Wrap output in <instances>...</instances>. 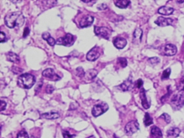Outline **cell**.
I'll list each match as a JSON object with an SVG mask.
<instances>
[{
  "instance_id": "obj_25",
  "label": "cell",
  "mask_w": 184,
  "mask_h": 138,
  "mask_svg": "<svg viewBox=\"0 0 184 138\" xmlns=\"http://www.w3.org/2000/svg\"><path fill=\"white\" fill-rule=\"evenodd\" d=\"M144 123L145 126H148L153 123V119L150 116L149 113H145L144 118Z\"/></svg>"
},
{
  "instance_id": "obj_42",
  "label": "cell",
  "mask_w": 184,
  "mask_h": 138,
  "mask_svg": "<svg viewBox=\"0 0 184 138\" xmlns=\"http://www.w3.org/2000/svg\"><path fill=\"white\" fill-rule=\"evenodd\" d=\"M177 2H178V3H183V2H184V1H177Z\"/></svg>"
},
{
  "instance_id": "obj_22",
  "label": "cell",
  "mask_w": 184,
  "mask_h": 138,
  "mask_svg": "<svg viewBox=\"0 0 184 138\" xmlns=\"http://www.w3.org/2000/svg\"><path fill=\"white\" fill-rule=\"evenodd\" d=\"M143 31L140 29H137L135 31L134 34V43L141 42L143 35Z\"/></svg>"
},
{
  "instance_id": "obj_33",
  "label": "cell",
  "mask_w": 184,
  "mask_h": 138,
  "mask_svg": "<svg viewBox=\"0 0 184 138\" xmlns=\"http://www.w3.org/2000/svg\"><path fill=\"white\" fill-rule=\"evenodd\" d=\"M0 38H1V43H4L8 40L6 34L4 32L1 31V35H0Z\"/></svg>"
},
{
  "instance_id": "obj_34",
  "label": "cell",
  "mask_w": 184,
  "mask_h": 138,
  "mask_svg": "<svg viewBox=\"0 0 184 138\" xmlns=\"http://www.w3.org/2000/svg\"><path fill=\"white\" fill-rule=\"evenodd\" d=\"M63 135L64 138H73L76 136L75 135H71L69 133V132L67 131L64 132Z\"/></svg>"
},
{
  "instance_id": "obj_41",
  "label": "cell",
  "mask_w": 184,
  "mask_h": 138,
  "mask_svg": "<svg viewBox=\"0 0 184 138\" xmlns=\"http://www.w3.org/2000/svg\"><path fill=\"white\" fill-rule=\"evenodd\" d=\"M143 84V82L142 80L141 79H139L137 81V86L138 88H140L142 86Z\"/></svg>"
},
{
  "instance_id": "obj_2",
  "label": "cell",
  "mask_w": 184,
  "mask_h": 138,
  "mask_svg": "<svg viewBox=\"0 0 184 138\" xmlns=\"http://www.w3.org/2000/svg\"><path fill=\"white\" fill-rule=\"evenodd\" d=\"M36 82V78L33 75L25 73L19 76L17 84L22 88L30 89L32 88Z\"/></svg>"
},
{
  "instance_id": "obj_7",
  "label": "cell",
  "mask_w": 184,
  "mask_h": 138,
  "mask_svg": "<svg viewBox=\"0 0 184 138\" xmlns=\"http://www.w3.org/2000/svg\"><path fill=\"white\" fill-rule=\"evenodd\" d=\"M94 31L95 34L98 36L104 38L105 39H109L110 35V31L106 27H98L95 26Z\"/></svg>"
},
{
  "instance_id": "obj_21",
  "label": "cell",
  "mask_w": 184,
  "mask_h": 138,
  "mask_svg": "<svg viewBox=\"0 0 184 138\" xmlns=\"http://www.w3.org/2000/svg\"><path fill=\"white\" fill-rule=\"evenodd\" d=\"M41 116L42 117L47 119H55L58 118L60 115L58 113L51 112L50 113H43Z\"/></svg>"
},
{
  "instance_id": "obj_6",
  "label": "cell",
  "mask_w": 184,
  "mask_h": 138,
  "mask_svg": "<svg viewBox=\"0 0 184 138\" xmlns=\"http://www.w3.org/2000/svg\"><path fill=\"white\" fill-rule=\"evenodd\" d=\"M139 129V124L137 122L132 120L126 125L124 131L127 135L131 136Z\"/></svg>"
},
{
  "instance_id": "obj_1",
  "label": "cell",
  "mask_w": 184,
  "mask_h": 138,
  "mask_svg": "<svg viewBox=\"0 0 184 138\" xmlns=\"http://www.w3.org/2000/svg\"><path fill=\"white\" fill-rule=\"evenodd\" d=\"M25 18L21 12H12L6 15L5 22L6 25L10 29L16 27H20L23 25Z\"/></svg>"
},
{
  "instance_id": "obj_15",
  "label": "cell",
  "mask_w": 184,
  "mask_h": 138,
  "mask_svg": "<svg viewBox=\"0 0 184 138\" xmlns=\"http://www.w3.org/2000/svg\"><path fill=\"white\" fill-rule=\"evenodd\" d=\"M113 44L115 47L118 49H122L127 45V42L124 38L118 37L114 40Z\"/></svg>"
},
{
  "instance_id": "obj_9",
  "label": "cell",
  "mask_w": 184,
  "mask_h": 138,
  "mask_svg": "<svg viewBox=\"0 0 184 138\" xmlns=\"http://www.w3.org/2000/svg\"><path fill=\"white\" fill-rule=\"evenodd\" d=\"M43 76L45 77L54 81H57L61 79L58 75L56 74L53 69L49 68L45 69L42 73Z\"/></svg>"
},
{
  "instance_id": "obj_44",
  "label": "cell",
  "mask_w": 184,
  "mask_h": 138,
  "mask_svg": "<svg viewBox=\"0 0 184 138\" xmlns=\"http://www.w3.org/2000/svg\"></svg>"
},
{
  "instance_id": "obj_13",
  "label": "cell",
  "mask_w": 184,
  "mask_h": 138,
  "mask_svg": "<svg viewBox=\"0 0 184 138\" xmlns=\"http://www.w3.org/2000/svg\"><path fill=\"white\" fill-rule=\"evenodd\" d=\"M173 20L171 18H166L163 17H159L154 22L160 27H166L171 25Z\"/></svg>"
},
{
  "instance_id": "obj_28",
  "label": "cell",
  "mask_w": 184,
  "mask_h": 138,
  "mask_svg": "<svg viewBox=\"0 0 184 138\" xmlns=\"http://www.w3.org/2000/svg\"><path fill=\"white\" fill-rule=\"evenodd\" d=\"M76 75L79 77H83L85 76V73L84 70L81 67H79L76 69Z\"/></svg>"
},
{
  "instance_id": "obj_4",
  "label": "cell",
  "mask_w": 184,
  "mask_h": 138,
  "mask_svg": "<svg viewBox=\"0 0 184 138\" xmlns=\"http://www.w3.org/2000/svg\"><path fill=\"white\" fill-rule=\"evenodd\" d=\"M75 42L74 38L72 35L70 33L66 34L64 37L58 38L56 41V44L66 47L73 45Z\"/></svg>"
},
{
  "instance_id": "obj_26",
  "label": "cell",
  "mask_w": 184,
  "mask_h": 138,
  "mask_svg": "<svg viewBox=\"0 0 184 138\" xmlns=\"http://www.w3.org/2000/svg\"><path fill=\"white\" fill-rule=\"evenodd\" d=\"M171 73V69L170 68H168L167 69L165 70L163 72L161 79L162 80L167 79L169 78Z\"/></svg>"
},
{
  "instance_id": "obj_29",
  "label": "cell",
  "mask_w": 184,
  "mask_h": 138,
  "mask_svg": "<svg viewBox=\"0 0 184 138\" xmlns=\"http://www.w3.org/2000/svg\"><path fill=\"white\" fill-rule=\"evenodd\" d=\"M118 62L122 68H125L127 66V60L124 58H119L118 59Z\"/></svg>"
},
{
  "instance_id": "obj_39",
  "label": "cell",
  "mask_w": 184,
  "mask_h": 138,
  "mask_svg": "<svg viewBox=\"0 0 184 138\" xmlns=\"http://www.w3.org/2000/svg\"><path fill=\"white\" fill-rule=\"evenodd\" d=\"M43 85V82H38V84L36 85V88H35V90L36 92L41 89L42 86Z\"/></svg>"
},
{
  "instance_id": "obj_43",
  "label": "cell",
  "mask_w": 184,
  "mask_h": 138,
  "mask_svg": "<svg viewBox=\"0 0 184 138\" xmlns=\"http://www.w3.org/2000/svg\"><path fill=\"white\" fill-rule=\"evenodd\" d=\"M87 138H96L94 136H90V137H89Z\"/></svg>"
},
{
  "instance_id": "obj_12",
  "label": "cell",
  "mask_w": 184,
  "mask_h": 138,
  "mask_svg": "<svg viewBox=\"0 0 184 138\" xmlns=\"http://www.w3.org/2000/svg\"><path fill=\"white\" fill-rule=\"evenodd\" d=\"M120 90L126 92L132 90L134 87V83L132 79L129 78L124 81L123 83L119 86Z\"/></svg>"
},
{
  "instance_id": "obj_14",
  "label": "cell",
  "mask_w": 184,
  "mask_h": 138,
  "mask_svg": "<svg viewBox=\"0 0 184 138\" xmlns=\"http://www.w3.org/2000/svg\"><path fill=\"white\" fill-rule=\"evenodd\" d=\"M140 97L141 100V104L143 107L145 109H148L150 107V104L149 103L146 95V92L144 89H141L140 92Z\"/></svg>"
},
{
  "instance_id": "obj_3",
  "label": "cell",
  "mask_w": 184,
  "mask_h": 138,
  "mask_svg": "<svg viewBox=\"0 0 184 138\" xmlns=\"http://www.w3.org/2000/svg\"><path fill=\"white\" fill-rule=\"evenodd\" d=\"M172 106L174 109H179L184 106V93L180 92L175 94L171 101Z\"/></svg>"
},
{
  "instance_id": "obj_17",
  "label": "cell",
  "mask_w": 184,
  "mask_h": 138,
  "mask_svg": "<svg viewBox=\"0 0 184 138\" xmlns=\"http://www.w3.org/2000/svg\"><path fill=\"white\" fill-rule=\"evenodd\" d=\"M7 60L15 63L18 64L20 62V57L13 52H8L6 55Z\"/></svg>"
},
{
  "instance_id": "obj_18",
  "label": "cell",
  "mask_w": 184,
  "mask_h": 138,
  "mask_svg": "<svg viewBox=\"0 0 184 138\" xmlns=\"http://www.w3.org/2000/svg\"><path fill=\"white\" fill-rule=\"evenodd\" d=\"M174 10L173 8L170 7L164 6L159 8L158 13L161 15H168L172 14Z\"/></svg>"
},
{
  "instance_id": "obj_20",
  "label": "cell",
  "mask_w": 184,
  "mask_h": 138,
  "mask_svg": "<svg viewBox=\"0 0 184 138\" xmlns=\"http://www.w3.org/2000/svg\"><path fill=\"white\" fill-rule=\"evenodd\" d=\"M151 133L153 138H162V132L158 127L156 126L152 127Z\"/></svg>"
},
{
  "instance_id": "obj_36",
  "label": "cell",
  "mask_w": 184,
  "mask_h": 138,
  "mask_svg": "<svg viewBox=\"0 0 184 138\" xmlns=\"http://www.w3.org/2000/svg\"><path fill=\"white\" fill-rule=\"evenodd\" d=\"M54 87L51 85H48L47 86L46 88V92L48 94L52 93L54 91Z\"/></svg>"
},
{
  "instance_id": "obj_11",
  "label": "cell",
  "mask_w": 184,
  "mask_h": 138,
  "mask_svg": "<svg viewBox=\"0 0 184 138\" xmlns=\"http://www.w3.org/2000/svg\"><path fill=\"white\" fill-rule=\"evenodd\" d=\"M94 21V17L90 15H85L80 22V26L82 28H85L92 25Z\"/></svg>"
},
{
  "instance_id": "obj_30",
  "label": "cell",
  "mask_w": 184,
  "mask_h": 138,
  "mask_svg": "<svg viewBox=\"0 0 184 138\" xmlns=\"http://www.w3.org/2000/svg\"><path fill=\"white\" fill-rule=\"evenodd\" d=\"M17 138H29V137L27 132L21 131L17 134Z\"/></svg>"
},
{
  "instance_id": "obj_10",
  "label": "cell",
  "mask_w": 184,
  "mask_h": 138,
  "mask_svg": "<svg viewBox=\"0 0 184 138\" xmlns=\"http://www.w3.org/2000/svg\"><path fill=\"white\" fill-rule=\"evenodd\" d=\"M100 56L99 49L98 47H94L87 55V59L91 62H94L99 58Z\"/></svg>"
},
{
  "instance_id": "obj_40",
  "label": "cell",
  "mask_w": 184,
  "mask_h": 138,
  "mask_svg": "<svg viewBox=\"0 0 184 138\" xmlns=\"http://www.w3.org/2000/svg\"><path fill=\"white\" fill-rule=\"evenodd\" d=\"M98 9L100 10H102L106 9L107 8V6L106 4H101L99 5L97 7Z\"/></svg>"
},
{
  "instance_id": "obj_8",
  "label": "cell",
  "mask_w": 184,
  "mask_h": 138,
  "mask_svg": "<svg viewBox=\"0 0 184 138\" xmlns=\"http://www.w3.org/2000/svg\"><path fill=\"white\" fill-rule=\"evenodd\" d=\"M162 53L164 55L171 56L175 55L177 52V49L175 45L168 44L165 46L162 50Z\"/></svg>"
},
{
  "instance_id": "obj_5",
  "label": "cell",
  "mask_w": 184,
  "mask_h": 138,
  "mask_svg": "<svg viewBox=\"0 0 184 138\" xmlns=\"http://www.w3.org/2000/svg\"><path fill=\"white\" fill-rule=\"evenodd\" d=\"M108 109V104L105 103L95 105L92 108V115L95 117H97L106 113Z\"/></svg>"
},
{
  "instance_id": "obj_19",
  "label": "cell",
  "mask_w": 184,
  "mask_h": 138,
  "mask_svg": "<svg viewBox=\"0 0 184 138\" xmlns=\"http://www.w3.org/2000/svg\"><path fill=\"white\" fill-rule=\"evenodd\" d=\"M42 37L44 40L47 42L48 44L51 46H54L56 44V41L51 36L49 32H44L42 35Z\"/></svg>"
},
{
  "instance_id": "obj_24",
  "label": "cell",
  "mask_w": 184,
  "mask_h": 138,
  "mask_svg": "<svg viewBox=\"0 0 184 138\" xmlns=\"http://www.w3.org/2000/svg\"><path fill=\"white\" fill-rule=\"evenodd\" d=\"M130 1H116L115 4L116 6L120 8H127L130 4Z\"/></svg>"
},
{
  "instance_id": "obj_35",
  "label": "cell",
  "mask_w": 184,
  "mask_h": 138,
  "mask_svg": "<svg viewBox=\"0 0 184 138\" xmlns=\"http://www.w3.org/2000/svg\"><path fill=\"white\" fill-rule=\"evenodd\" d=\"M168 92L167 94H166L165 96H164L163 97H162V98L161 99V101L163 103H164L166 101V99H167L168 98V97L170 96V94H171V91L170 89L168 90Z\"/></svg>"
},
{
  "instance_id": "obj_32",
  "label": "cell",
  "mask_w": 184,
  "mask_h": 138,
  "mask_svg": "<svg viewBox=\"0 0 184 138\" xmlns=\"http://www.w3.org/2000/svg\"><path fill=\"white\" fill-rule=\"evenodd\" d=\"M161 118H162L164 119L166 123H169L171 121V118L170 116L167 113H164L163 114L161 115L160 116Z\"/></svg>"
},
{
  "instance_id": "obj_23",
  "label": "cell",
  "mask_w": 184,
  "mask_h": 138,
  "mask_svg": "<svg viewBox=\"0 0 184 138\" xmlns=\"http://www.w3.org/2000/svg\"><path fill=\"white\" fill-rule=\"evenodd\" d=\"M97 74L98 72L95 69H90L86 73H85V76L88 79L92 80L95 78L97 76Z\"/></svg>"
},
{
  "instance_id": "obj_37",
  "label": "cell",
  "mask_w": 184,
  "mask_h": 138,
  "mask_svg": "<svg viewBox=\"0 0 184 138\" xmlns=\"http://www.w3.org/2000/svg\"><path fill=\"white\" fill-rule=\"evenodd\" d=\"M30 32V30L29 28L26 27L24 29V31L23 34V37L24 38H26L29 35Z\"/></svg>"
},
{
  "instance_id": "obj_38",
  "label": "cell",
  "mask_w": 184,
  "mask_h": 138,
  "mask_svg": "<svg viewBox=\"0 0 184 138\" xmlns=\"http://www.w3.org/2000/svg\"><path fill=\"white\" fill-rule=\"evenodd\" d=\"M7 104L5 101L1 100V111L5 110L6 109Z\"/></svg>"
},
{
  "instance_id": "obj_27",
  "label": "cell",
  "mask_w": 184,
  "mask_h": 138,
  "mask_svg": "<svg viewBox=\"0 0 184 138\" xmlns=\"http://www.w3.org/2000/svg\"><path fill=\"white\" fill-rule=\"evenodd\" d=\"M177 89L179 92L184 91V77H183L180 79L179 82Z\"/></svg>"
},
{
  "instance_id": "obj_16",
  "label": "cell",
  "mask_w": 184,
  "mask_h": 138,
  "mask_svg": "<svg viewBox=\"0 0 184 138\" xmlns=\"http://www.w3.org/2000/svg\"><path fill=\"white\" fill-rule=\"evenodd\" d=\"M181 132V130L179 128L176 127H172L167 131V133L168 137L175 138L178 137Z\"/></svg>"
},
{
  "instance_id": "obj_31",
  "label": "cell",
  "mask_w": 184,
  "mask_h": 138,
  "mask_svg": "<svg viewBox=\"0 0 184 138\" xmlns=\"http://www.w3.org/2000/svg\"><path fill=\"white\" fill-rule=\"evenodd\" d=\"M148 61L152 64H156L159 63L160 62V60L158 57H153L149 59Z\"/></svg>"
}]
</instances>
